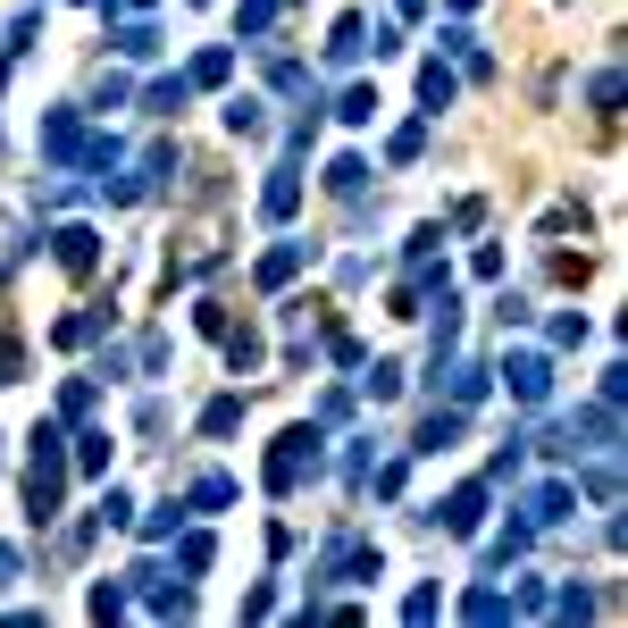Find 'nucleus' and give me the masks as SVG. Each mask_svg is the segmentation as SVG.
I'll use <instances>...</instances> for the list:
<instances>
[{"label": "nucleus", "mask_w": 628, "mask_h": 628, "mask_svg": "<svg viewBox=\"0 0 628 628\" xmlns=\"http://www.w3.org/2000/svg\"><path fill=\"white\" fill-rule=\"evenodd\" d=\"M553 461H587V453H620V402H587V411H570L562 428H553L545 444Z\"/></svg>", "instance_id": "obj_1"}, {"label": "nucleus", "mask_w": 628, "mask_h": 628, "mask_svg": "<svg viewBox=\"0 0 628 628\" xmlns=\"http://www.w3.org/2000/svg\"><path fill=\"white\" fill-rule=\"evenodd\" d=\"M59 486H68L59 428H34V470H25V519H34V528H51V519H59Z\"/></svg>", "instance_id": "obj_2"}, {"label": "nucleus", "mask_w": 628, "mask_h": 628, "mask_svg": "<svg viewBox=\"0 0 628 628\" xmlns=\"http://www.w3.org/2000/svg\"><path fill=\"white\" fill-rule=\"evenodd\" d=\"M319 444H327V436H319V419H302V428H286V436L268 444V470H260V477H268V495H294V486L319 470Z\"/></svg>", "instance_id": "obj_3"}, {"label": "nucleus", "mask_w": 628, "mask_h": 628, "mask_svg": "<svg viewBox=\"0 0 628 628\" xmlns=\"http://www.w3.org/2000/svg\"><path fill=\"white\" fill-rule=\"evenodd\" d=\"M378 545H361V536H336V545L319 553V578H336V587H378Z\"/></svg>", "instance_id": "obj_4"}, {"label": "nucleus", "mask_w": 628, "mask_h": 628, "mask_svg": "<svg viewBox=\"0 0 628 628\" xmlns=\"http://www.w3.org/2000/svg\"><path fill=\"white\" fill-rule=\"evenodd\" d=\"M84 152H93V134H84L76 110H51V117H42V159H59V168H84Z\"/></svg>", "instance_id": "obj_5"}, {"label": "nucleus", "mask_w": 628, "mask_h": 628, "mask_svg": "<svg viewBox=\"0 0 628 628\" xmlns=\"http://www.w3.org/2000/svg\"><path fill=\"white\" fill-rule=\"evenodd\" d=\"M495 378L512 385V402H519V411H536V402L553 394V361H545V352H512V361H503Z\"/></svg>", "instance_id": "obj_6"}, {"label": "nucleus", "mask_w": 628, "mask_h": 628, "mask_svg": "<svg viewBox=\"0 0 628 628\" xmlns=\"http://www.w3.org/2000/svg\"><path fill=\"white\" fill-rule=\"evenodd\" d=\"M428 519H444V536H477L486 528V477H470V486H461L453 503H436Z\"/></svg>", "instance_id": "obj_7"}, {"label": "nucleus", "mask_w": 628, "mask_h": 628, "mask_svg": "<svg viewBox=\"0 0 628 628\" xmlns=\"http://www.w3.org/2000/svg\"><path fill=\"white\" fill-rule=\"evenodd\" d=\"M461 436H470V411H461V402H444V411H428V419H419L411 453H444V444H461Z\"/></svg>", "instance_id": "obj_8"}, {"label": "nucleus", "mask_w": 628, "mask_h": 628, "mask_svg": "<svg viewBox=\"0 0 628 628\" xmlns=\"http://www.w3.org/2000/svg\"><path fill=\"white\" fill-rule=\"evenodd\" d=\"M570 512H578V477H545V486L528 495V519H536V528H562Z\"/></svg>", "instance_id": "obj_9"}, {"label": "nucleus", "mask_w": 628, "mask_h": 628, "mask_svg": "<svg viewBox=\"0 0 628 628\" xmlns=\"http://www.w3.org/2000/svg\"><path fill=\"white\" fill-rule=\"evenodd\" d=\"M51 251H59V268H68V277H93L101 235H93V227H59V235H51Z\"/></svg>", "instance_id": "obj_10"}, {"label": "nucleus", "mask_w": 628, "mask_h": 628, "mask_svg": "<svg viewBox=\"0 0 628 628\" xmlns=\"http://www.w3.org/2000/svg\"><path fill=\"white\" fill-rule=\"evenodd\" d=\"M294 209H302V176H294V168H277V176L260 185V218H268V227H286Z\"/></svg>", "instance_id": "obj_11"}, {"label": "nucleus", "mask_w": 628, "mask_h": 628, "mask_svg": "<svg viewBox=\"0 0 628 628\" xmlns=\"http://www.w3.org/2000/svg\"><path fill=\"white\" fill-rule=\"evenodd\" d=\"M302 268H310V244H277V251H260V268H251V277H260V286L277 294V286H294Z\"/></svg>", "instance_id": "obj_12"}, {"label": "nucleus", "mask_w": 628, "mask_h": 628, "mask_svg": "<svg viewBox=\"0 0 628 628\" xmlns=\"http://www.w3.org/2000/svg\"><path fill=\"white\" fill-rule=\"evenodd\" d=\"M327 193H336V202H361V193H369V159L361 152L327 159Z\"/></svg>", "instance_id": "obj_13"}, {"label": "nucleus", "mask_w": 628, "mask_h": 628, "mask_svg": "<svg viewBox=\"0 0 628 628\" xmlns=\"http://www.w3.org/2000/svg\"><path fill=\"white\" fill-rule=\"evenodd\" d=\"M268 84H277L286 101H310V110H319V84H310V68H302V59H268Z\"/></svg>", "instance_id": "obj_14"}, {"label": "nucleus", "mask_w": 628, "mask_h": 628, "mask_svg": "<svg viewBox=\"0 0 628 628\" xmlns=\"http://www.w3.org/2000/svg\"><path fill=\"white\" fill-rule=\"evenodd\" d=\"M453 93H461V84H453V68H444V59H428V68H419V101H428V117H444V110H453Z\"/></svg>", "instance_id": "obj_15"}, {"label": "nucleus", "mask_w": 628, "mask_h": 628, "mask_svg": "<svg viewBox=\"0 0 628 628\" xmlns=\"http://www.w3.org/2000/svg\"><path fill=\"white\" fill-rule=\"evenodd\" d=\"M227 503H235V477H218V470H209V477H193V495H185V512H227Z\"/></svg>", "instance_id": "obj_16"}, {"label": "nucleus", "mask_w": 628, "mask_h": 628, "mask_svg": "<svg viewBox=\"0 0 628 628\" xmlns=\"http://www.w3.org/2000/svg\"><path fill=\"white\" fill-rule=\"evenodd\" d=\"M260 352H268L260 327H227V369H235V378H251V369H260Z\"/></svg>", "instance_id": "obj_17"}, {"label": "nucleus", "mask_w": 628, "mask_h": 628, "mask_svg": "<svg viewBox=\"0 0 628 628\" xmlns=\"http://www.w3.org/2000/svg\"><path fill=\"white\" fill-rule=\"evenodd\" d=\"M361 51H369V18H343L336 34H327V59H336V68H352Z\"/></svg>", "instance_id": "obj_18"}, {"label": "nucleus", "mask_w": 628, "mask_h": 628, "mask_svg": "<svg viewBox=\"0 0 628 628\" xmlns=\"http://www.w3.org/2000/svg\"><path fill=\"white\" fill-rule=\"evenodd\" d=\"M536 545V519H512V528L495 536V545H486V570H503V562H519V553Z\"/></svg>", "instance_id": "obj_19"}, {"label": "nucleus", "mask_w": 628, "mask_h": 628, "mask_svg": "<svg viewBox=\"0 0 628 628\" xmlns=\"http://www.w3.org/2000/svg\"><path fill=\"white\" fill-rule=\"evenodd\" d=\"M110 42H117V59H159V25H152V18H134V25H117Z\"/></svg>", "instance_id": "obj_20"}, {"label": "nucleus", "mask_w": 628, "mask_h": 628, "mask_svg": "<svg viewBox=\"0 0 628 628\" xmlns=\"http://www.w3.org/2000/svg\"><path fill=\"white\" fill-rule=\"evenodd\" d=\"M378 110H385V101H378V84H352V93L336 101V117H343V126H378Z\"/></svg>", "instance_id": "obj_21"}, {"label": "nucleus", "mask_w": 628, "mask_h": 628, "mask_svg": "<svg viewBox=\"0 0 628 628\" xmlns=\"http://www.w3.org/2000/svg\"><path fill=\"white\" fill-rule=\"evenodd\" d=\"M227 76H235V51H227V42H218V51H202V59L185 68V84H193V93H202V84H227Z\"/></svg>", "instance_id": "obj_22"}, {"label": "nucleus", "mask_w": 628, "mask_h": 628, "mask_svg": "<svg viewBox=\"0 0 628 628\" xmlns=\"http://www.w3.org/2000/svg\"><path fill=\"white\" fill-rule=\"evenodd\" d=\"M101 327H110V310H76V319H59V327H51V343H68V352H76V343H93Z\"/></svg>", "instance_id": "obj_23"}, {"label": "nucleus", "mask_w": 628, "mask_h": 628, "mask_svg": "<svg viewBox=\"0 0 628 628\" xmlns=\"http://www.w3.org/2000/svg\"><path fill=\"white\" fill-rule=\"evenodd\" d=\"M185 101H193V84H185V76H159L152 93H143V110H152V117H176Z\"/></svg>", "instance_id": "obj_24"}, {"label": "nucleus", "mask_w": 628, "mask_h": 628, "mask_svg": "<svg viewBox=\"0 0 628 628\" xmlns=\"http://www.w3.org/2000/svg\"><path fill=\"white\" fill-rule=\"evenodd\" d=\"M235 428H244V394H218L202 411V436H235Z\"/></svg>", "instance_id": "obj_25"}, {"label": "nucleus", "mask_w": 628, "mask_h": 628, "mask_svg": "<svg viewBox=\"0 0 628 628\" xmlns=\"http://www.w3.org/2000/svg\"><path fill=\"white\" fill-rule=\"evenodd\" d=\"M209 562H218V545H209L202 528H193V536H176V570H185V578H202Z\"/></svg>", "instance_id": "obj_26"}, {"label": "nucleus", "mask_w": 628, "mask_h": 628, "mask_svg": "<svg viewBox=\"0 0 628 628\" xmlns=\"http://www.w3.org/2000/svg\"><path fill=\"white\" fill-rule=\"evenodd\" d=\"M578 486H587L595 503H620V461H611V453H595V470L578 477Z\"/></svg>", "instance_id": "obj_27"}, {"label": "nucleus", "mask_w": 628, "mask_h": 628, "mask_svg": "<svg viewBox=\"0 0 628 628\" xmlns=\"http://www.w3.org/2000/svg\"><path fill=\"white\" fill-rule=\"evenodd\" d=\"M486 385H495V369H486V361H461V369H453V402H461V411H470Z\"/></svg>", "instance_id": "obj_28"}, {"label": "nucleus", "mask_w": 628, "mask_h": 628, "mask_svg": "<svg viewBox=\"0 0 628 628\" xmlns=\"http://www.w3.org/2000/svg\"><path fill=\"white\" fill-rule=\"evenodd\" d=\"M268 25H277V0H244V9H235V34L244 42H260Z\"/></svg>", "instance_id": "obj_29"}, {"label": "nucleus", "mask_w": 628, "mask_h": 628, "mask_svg": "<svg viewBox=\"0 0 628 628\" xmlns=\"http://www.w3.org/2000/svg\"><path fill=\"white\" fill-rule=\"evenodd\" d=\"M76 470H84V477L110 470V436H101V428H84V436H76Z\"/></svg>", "instance_id": "obj_30"}, {"label": "nucleus", "mask_w": 628, "mask_h": 628, "mask_svg": "<svg viewBox=\"0 0 628 628\" xmlns=\"http://www.w3.org/2000/svg\"><path fill=\"white\" fill-rule=\"evenodd\" d=\"M227 126H235V134H260V126H268V101L235 93V101H227Z\"/></svg>", "instance_id": "obj_31"}, {"label": "nucleus", "mask_w": 628, "mask_h": 628, "mask_svg": "<svg viewBox=\"0 0 628 628\" xmlns=\"http://www.w3.org/2000/svg\"><path fill=\"white\" fill-rule=\"evenodd\" d=\"M419 152H428V126H394V143H385V159H394V168H411Z\"/></svg>", "instance_id": "obj_32"}, {"label": "nucleus", "mask_w": 628, "mask_h": 628, "mask_svg": "<svg viewBox=\"0 0 628 628\" xmlns=\"http://www.w3.org/2000/svg\"><path fill=\"white\" fill-rule=\"evenodd\" d=\"M587 101H595V110H620V68H595V76H587Z\"/></svg>", "instance_id": "obj_33"}, {"label": "nucleus", "mask_w": 628, "mask_h": 628, "mask_svg": "<svg viewBox=\"0 0 628 628\" xmlns=\"http://www.w3.org/2000/svg\"><path fill=\"white\" fill-rule=\"evenodd\" d=\"M461 611H470V620H512V595H495V587H477V595H470V604H461Z\"/></svg>", "instance_id": "obj_34"}, {"label": "nucleus", "mask_w": 628, "mask_h": 628, "mask_svg": "<svg viewBox=\"0 0 628 628\" xmlns=\"http://www.w3.org/2000/svg\"><path fill=\"white\" fill-rule=\"evenodd\" d=\"M361 385H369V394H378V402H394V394H402V361H378V369H369Z\"/></svg>", "instance_id": "obj_35"}, {"label": "nucleus", "mask_w": 628, "mask_h": 628, "mask_svg": "<svg viewBox=\"0 0 628 628\" xmlns=\"http://www.w3.org/2000/svg\"><path fill=\"white\" fill-rule=\"evenodd\" d=\"M93 519H101V528H126V519H134V503H126V486H110V495H101V512H93Z\"/></svg>", "instance_id": "obj_36"}, {"label": "nucleus", "mask_w": 628, "mask_h": 628, "mask_svg": "<svg viewBox=\"0 0 628 628\" xmlns=\"http://www.w3.org/2000/svg\"><path fill=\"white\" fill-rule=\"evenodd\" d=\"M176 528H185V512H176V503H159V512H152V519H143V536H152V545H168V536H176Z\"/></svg>", "instance_id": "obj_37"}, {"label": "nucleus", "mask_w": 628, "mask_h": 628, "mask_svg": "<svg viewBox=\"0 0 628 628\" xmlns=\"http://www.w3.org/2000/svg\"><path fill=\"white\" fill-rule=\"evenodd\" d=\"M553 611H562V620H595V587H562V604H553Z\"/></svg>", "instance_id": "obj_38"}, {"label": "nucleus", "mask_w": 628, "mask_h": 628, "mask_svg": "<svg viewBox=\"0 0 628 628\" xmlns=\"http://www.w3.org/2000/svg\"><path fill=\"white\" fill-rule=\"evenodd\" d=\"M436 604H444L436 587H411V595H402V620H436Z\"/></svg>", "instance_id": "obj_39"}, {"label": "nucleus", "mask_w": 628, "mask_h": 628, "mask_svg": "<svg viewBox=\"0 0 628 628\" xmlns=\"http://www.w3.org/2000/svg\"><path fill=\"white\" fill-rule=\"evenodd\" d=\"M59 411H68V419H84V411H93V378H76V385H68V394H59Z\"/></svg>", "instance_id": "obj_40"}, {"label": "nucleus", "mask_w": 628, "mask_h": 628, "mask_svg": "<svg viewBox=\"0 0 628 628\" xmlns=\"http://www.w3.org/2000/svg\"><path fill=\"white\" fill-rule=\"evenodd\" d=\"M126 611V587H93V620H117Z\"/></svg>", "instance_id": "obj_41"}, {"label": "nucleus", "mask_w": 628, "mask_h": 628, "mask_svg": "<svg viewBox=\"0 0 628 628\" xmlns=\"http://www.w3.org/2000/svg\"><path fill=\"white\" fill-rule=\"evenodd\" d=\"M18 578H25V553H18V545H0V595L18 587Z\"/></svg>", "instance_id": "obj_42"}, {"label": "nucleus", "mask_w": 628, "mask_h": 628, "mask_svg": "<svg viewBox=\"0 0 628 628\" xmlns=\"http://www.w3.org/2000/svg\"><path fill=\"white\" fill-rule=\"evenodd\" d=\"M93 9H101V0H93Z\"/></svg>", "instance_id": "obj_43"}]
</instances>
